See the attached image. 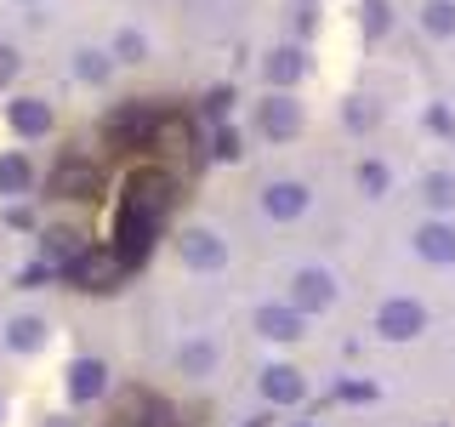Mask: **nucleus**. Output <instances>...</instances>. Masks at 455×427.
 Returning <instances> with one entry per match:
<instances>
[{
	"label": "nucleus",
	"mask_w": 455,
	"mask_h": 427,
	"mask_svg": "<svg viewBox=\"0 0 455 427\" xmlns=\"http://www.w3.org/2000/svg\"><path fill=\"white\" fill-rule=\"evenodd\" d=\"M177 211V177L165 165H142L125 177V194H120V211H114V251H120L125 268H142L160 239L165 217Z\"/></svg>",
	"instance_id": "f257e3e1"
},
{
	"label": "nucleus",
	"mask_w": 455,
	"mask_h": 427,
	"mask_svg": "<svg viewBox=\"0 0 455 427\" xmlns=\"http://www.w3.org/2000/svg\"><path fill=\"white\" fill-rule=\"evenodd\" d=\"M125 274H132V268L120 262V251H114V246H80V251L63 262V279L75 285V291H92V296L114 291Z\"/></svg>",
	"instance_id": "f03ea898"
},
{
	"label": "nucleus",
	"mask_w": 455,
	"mask_h": 427,
	"mask_svg": "<svg viewBox=\"0 0 455 427\" xmlns=\"http://www.w3.org/2000/svg\"><path fill=\"white\" fill-rule=\"evenodd\" d=\"M154 120H160V103H120L103 120V137L114 142V149H148Z\"/></svg>",
	"instance_id": "7ed1b4c3"
},
{
	"label": "nucleus",
	"mask_w": 455,
	"mask_h": 427,
	"mask_svg": "<svg viewBox=\"0 0 455 427\" xmlns=\"http://www.w3.org/2000/svg\"><path fill=\"white\" fill-rule=\"evenodd\" d=\"M103 194V165L85 154H63L52 171V199H97Z\"/></svg>",
	"instance_id": "20e7f679"
},
{
	"label": "nucleus",
	"mask_w": 455,
	"mask_h": 427,
	"mask_svg": "<svg viewBox=\"0 0 455 427\" xmlns=\"http://www.w3.org/2000/svg\"><path fill=\"white\" fill-rule=\"evenodd\" d=\"M148 149L160 154V160H188V154H194V120H188L182 109H160Z\"/></svg>",
	"instance_id": "39448f33"
},
{
	"label": "nucleus",
	"mask_w": 455,
	"mask_h": 427,
	"mask_svg": "<svg viewBox=\"0 0 455 427\" xmlns=\"http://www.w3.org/2000/svg\"><path fill=\"white\" fill-rule=\"evenodd\" d=\"M376 331L387 342H410V336L427 331V308L410 302V296H393V302H381V313H376Z\"/></svg>",
	"instance_id": "423d86ee"
},
{
	"label": "nucleus",
	"mask_w": 455,
	"mask_h": 427,
	"mask_svg": "<svg viewBox=\"0 0 455 427\" xmlns=\"http://www.w3.org/2000/svg\"><path fill=\"white\" fill-rule=\"evenodd\" d=\"M262 393H267V405H302V399H307V376L296 365H267L262 370Z\"/></svg>",
	"instance_id": "0eeeda50"
},
{
	"label": "nucleus",
	"mask_w": 455,
	"mask_h": 427,
	"mask_svg": "<svg viewBox=\"0 0 455 427\" xmlns=\"http://www.w3.org/2000/svg\"><path fill=\"white\" fill-rule=\"evenodd\" d=\"M256 331L274 336V342H296V336H302V308H296V302H267V308H256Z\"/></svg>",
	"instance_id": "6e6552de"
},
{
	"label": "nucleus",
	"mask_w": 455,
	"mask_h": 427,
	"mask_svg": "<svg viewBox=\"0 0 455 427\" xmlns=\"http://www.w3.org/2000/svg\"><path fill=\"white\" fill-rule=\"evenodd\" d=\"M103 388H108V365L103 359H75L68 365V399H75V405L103 399Z\"/></svg>",
	"instance_id": "1a4fd4ad"
},
{
	"label": "nucleus",
	"mask_w": 455,
	"mask_h": 427,
	"mask_svg": "<svg viewBox=\"0 0 455 427\" xmlns=\"http://www.w3.org/2000/svg\"><path fill=\"white\" fill-rule=\"evenodd\" d=\"M182 262H188V268H222L228 246L211 234V228H188V234H182Z\"/></svg>",
	"instance_id": "9d476101"
},
{
	"label": "nucleus",
	"mask_w": 455,
	"mask_h": 427,
	"mask_svg": "<svg viewBox=\"0 0 455 427\" xmlns=\"http://www.w3.org/2000/svg\"><path fill=\"white\" fill-rule=\"evenodd\" d=\"M331 296H336V285H331V274H324V268H302V274H296L291 302L302 308V313H313V308H331Z\"/></svg>",
	"instance_id": "9b49d317"
},
{
	"label": "nucleus",
	"mask_w": 455,
	"mask_h": 427,
	"mask_svg": "<svg viewBox=\"0 0 455 427\" xmlns=\"http://www.w3.org/2000/svg\"><path fill=\"white\" fill-rule=\"evenodd\" d=\"M262 205H267V217H279V222H296V217L307 211V189H302V182H267Z\"/></svg>",
	"instance_id": "f8f14e48"
},
{
	"label": "nucleus",
	"mask_w": 455,
	"mask_h": 427,
	"mask_svg": "<svg viewBox=\"0 0 455 427\" xmlns=\"http://www.w3.org/2000/svg\"><path fill=\"white\" fill-rule=\"evenodd\" d=\"M262 132L267 137H296V132H302V103H291V97H267V103H262Z\"/></svg>",
	"instance_id": "ddd939ff"
},
{
	"label": "nucleus",
	"mask_w": 455,
	"mask_h": 427,
	"mask_svg": "<svg viewBox=\"0 0 455 427\" xmlns=\"http://www.w3.org/2000/svg\"><path fill=\"white\" fill-rule=\"evenodd\" d=\"M6 120H12V132H23V137H46L52 132V109L40 103V97H18V103H6Z\"/></svg>",
	"instance_id": "4468645a"
},
{
	"label": "nucleus",
	"mask_w": 455,
	"mask_h": 427,
	"mask_svg": "<svg viewBox=\"0 0 455 427\" xmlns=\"http://www.w3.org/2000/svg\"><path fill=\"white\" fill-rule=\"evenodd\" d=\"M416 251L427 262H455V228L450 222H421L416 228Z\"/></svg>",
	"instance_id": "2eb2a0df"
},
{
	"label": "nucleus",
	"mask_w": 455,
	"mask_h": 427,
	"mask_svg": "<svg viewBox=\"0 0 455 427\" xmlns=\"http://www.w3.org/2000/svg\"><path fill=\"white\" fill-rule=\"evenodd\" d=\"M302 68H307V57L296 52V46H284V52L267 57V80H274V85H296V80H302Z\"/></svg>",
	"instance_id": "dca6fc26"
},
{
	"label": "nucleus",
	"mask_w": 455,
	"mask_h": 427,
	"mask_svg": "<svg viewBox=\"0 0 455 427\" xmlns=\"http://www.w3.org/2000/svg\"><path fill=\"white\" fill-rule=\"evenodd\" d=\"M40 251H46V262H52V268H63L68 256L80 251V234H75V228H46V239H40Z\"/></svg>",
	"instance_id": "f3484780"
},
{
	"label": "nucleus",
	"mask_w": 455,
	"mask_h": 427,
	"mask_svg": "<svg viewBox=\"0 0 455 427\" xmlns=\"http://www.w3.org/2000/svg\"><path fill=\"white\" fill-rule=\"evenodd\" d=\"M421 28L433 40H450L455 35V6H450V0H427V6H421Z\"/></svg>",
	"instance_id": "a211bd4d"
},
{
	"label": "nucleus",
	"mask_w": 455,
	"mask_h": 427,
	"mask_svg": "<svg viewBox=\"0 0 455 427\" xmlns=\"http://www.w3.org/2000/svg\"><path fill=\"white\" fill-rule=\"evenodd\" d=\"M28 182H35V171L23 154H0V194H23Z\"/></svg>",
	"instance_id": "6ab92c4d"
},
{
	"label": "nucleus",
	"mask_w": 455,
	"mask_h": 427,
	"mask_svg": "<svg viewBox=\"0 0 455 427\" xmlns=\"http://www.w3.org/2000/svg\"><path fill=\"white\" fill-rule=\"evenodd\" d=\"M6 342H12L18 353H28V348H40V342H46V325H40V319H12Z\"/></svg>",
	"instance_id": "aec40b11"
},
{
	"label": "nucleus",
	"mask_w": 455,
	"mask_h": 427,
	"mask_svg": "<svg viewBox=\"0 0 455 427\" xmlns=\"http://www.w3.org/2000/svg\"><path fill=\"white\" fill-rule=\"evenodd\" d=\"M142 52H148V40H142L137 28H120V40H114V57H120V63H142Z\"/></svg>",
	"instance_id": "412c9836"
},
{
	"label": "nucleus",
	"mask_w": 455,
	"mask_h": 427,
	"mask_svg": "<svg viewBox=\"0 0 455 427\" xmlns=\"http://www.w3.org/2000/svg\"><path fill=\"white\" fill-rule=\"evenodd\" d=\"M75 75H80V80H92V85H97V80H108V57L80 52V57H75Z\"/></svg>",
	"instance_id": "4be33fe9"
},
{
	"label": "nucleus",
	"mask_w": 455,
	"mask_h": 427,
	"mask_svg": "<svg viewBox=\"0 0 455 427\" xmlns=\"http://www.w3.org/2000/svg\"><path fill=\"white\" fill-rule=\"evenodd\" d=\"M211 154H217V160H239V132H234V125H217V137H211Z\"/></svg>",
	"instance_id": "5701e85b"
},
{
	"label": "nucleus",
	"mask_w": 455,
	"mask_h": 427,
	"mask_svg": "<svg viewBox=\"0 0 455 427\" xmlns=\"http://www.w3.org/2000/svg\"><path fill=\"white\" fill-rule=\"evenodd\" d=\"M336 399H341V405H370L376 388H370V382H336Z\"/></svg>",
	"instance_id": "b1692460"
},
{
	"label": "nucleus",
	"mask_w": 455,
	"mask_h": 427,
	"mask_svg": "<svg viewBox=\"0 0 455 427\" xmlns=\"http://www.w3.org/2000/svg\"><path fill=\"white\" fill-rule=\"evenodd\" d=\"M228 109H234V85H217V92H205V120H222Z\"/></svg>",
	"instance_id": "393cba45"
},
{
	"label": "nucleus",
	"mask_w": 455,
	"mask_h": 427,
	"mask_svg": "<svg viewBox=\"0 0 455 427\" xmlns=\"http://www.w3.org/2000/svg\"><path fill=\"white\" fill-rule=\"evenodd\" d=\"M182 365H188L194 376H199V370H211V365H217V348H211V342H194V348L182 353Z\"/></svg>",
	"instance_id": "a878e982"
},
{
	"label": "nucleus",
	"mask_w": 455,
	"mask_h": 427,
	"mask_svg": "<svg viewBox=\"0 0 455 427\" xmlns=\"http://www.w3.org/2000/svg\"><path fill=\"white\" fill-rule=\"evenodd\" d=\"M427 205H438V211L455 205V182L450 177H433V182H427Z\"/></svg>",
	"instance_id": "bb28decb"
},
{
	"label": "nucleus",
	"mask_w": 455,
	"mask_h": 427,
	"mask_svg": "<svg viewBox=\"0 0 455 427\" xmlns=\"http://www.w3.org/2000/svg\"><path fill=\"white\" fill-rule=\"evenodd\" d=\"M364 23H370V35H381L387 28V0H364Z\"/></svg>",
	"instance_id": "cd10ccee"
},
{
	"label": "nucleus",
	"mask_w": 455,
	"mask_h": 427,
	"mask_svg": "<svg viewBox=\"0 0 455 427\" xmlns=\"http://www.w3.org/2000/svg\"><path fill=\"white\" fill-rule=\"evenodd\" d=\"M359 182H364L370 194H381V189H387V165H376V160H370V165L359 171Z\"/></svg>",
	"instance_id": "c85d7f7f"
},
{
	"label": "nucleus",
	"mask_w": 455,
	"mask_h": 427,
	"mask_svg": "<svg viewBox=\"0 0 455 427\" xmlns=\"http://www.w3.org/2000/svg\"><path fill=\"white\" fill-rule=\"evenodd\" d=\"M12 75H18V52H12V46H0V85H6Z\"/></svg>",
	"instance_id": "c756f323"
},
{
	"label": "nucleus",
	"mask_w": 455,
	"mask_h": 427,
	"mask_svg": "<svg viewBox=\"0 0 455 427\" xmlns=\"http://www.w3.org/2000/svg\"><path fill=\"white\" fill-rule=\"evenodd\" d=\"M427 125H433V132H444V137L455 132V120H450V114H444V109H427Z\"/></svg>",
	"instance_id": "7c9ffc66"
},
{
	"label": "nucleus",
	"mask_w": 455,
	"mask_h": 427,
	"mask_svg": "<svg viewBox=\"0 0 455 427\" xmlns=\"http://www.w3.org/2000/svg\"><path fill=\"white\" fill-rule=\"evenodd\" d=\"M46 427H75V422H63V416H57V422H46Z\"/></svg>",
	"instance_id": "2f4dec72"
},
{
	"label": "nucleus",
	"mask_w": 455,
	"mask_h": 427,
	"mask_svg": "<svg viewBox=\"0 0 455 427\" xmlns=\"http://www.w3.org/2000/svg\"><path fill=\"white\" fill-rule=\"evenodd\" d=\"M296 427H313V422H296Z\"/></svg>",
	"instance_id": "473e14b6"
}]
</instances>
